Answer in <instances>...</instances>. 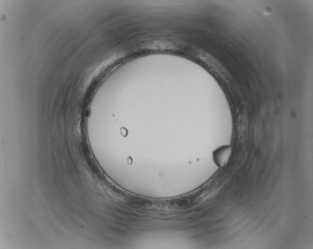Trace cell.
Segmentation results:
<instances>
[{"label": "cell", "mask_w": 313, "mask_h": 249, "mask_svg": "<svg viewBox=\"0 0 313 249\" xmlns=\"http://www.w3.org/2000/svg\"><path fill=\"white\" fill-rule=\"evenodd\" d=\"M232 151L230 145H224L216 149L212 154L213 160L215 165L222 167L228 163Z\"/></svg>", "instance_id": "obj_1"}]
</instances>
